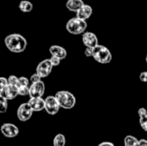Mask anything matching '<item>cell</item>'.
Listing matches in <instances>:
<instances>
[{
	"instance_id": "obj_29",
	"label": "cell",
	"mask_w": 147,
	"mask_h": 146,
	"mask_svg": "<svg viewBox=\"0 0 147 146\" xmlns=\"http://www.w3.org/2000/svg\"><path fill=\"white\" fill-rule=\"evenodd\" d=\"M140 78L142 82L147 83V71H143L140 75Z\"/></svg>"
},
{
	"instance_id": "obj_18",
	"label": "cell",
	"mask_w": 147,
	"mask_h": 146,
	"mask_svg": "<svg viewBox=\"0 0 147 146\" xmlns=\"http://www.w3.org/2000/svg\"><path fill=\"white\" fill-rule=\"evenodd\" d=\"M65 143H66L65 137V135L62 134V133L57 134V135L54 137L53 141V146H65Z\"/></svg>"
},
{
	"instance_id": "obj_5",
	"label": "cell",
	"mask_w": 147,
	"mask_h": 146,
	"mask_svg": "<svg viewBox=\"0 0 147 146\" xmlns=\"http://www.w3.org/2000/svg\"><path fill=\"white\" fill-rule=\"evenodd\" d=\"M53 65H52L51 61L49 59H44L42 61H40L39 63V65L36 67V73L41 77V78H45L47 77H48L53 70Z\"/></svg>"
},
{
	"instance_id": "obj_30",
	"label": "cell",
	"mask_w": 147,
	"mask_h": 146,
	"mask_svg": "<svg viewBox=\"0 0 147 146\" xmlns=\"http://www.w3.org/2000/svg\"><path fill=\"white\" fill-rule=\"evenodd\" d=\"M98 146H115V145L111 142H102V143L99 144Z\"/></svg>"
},
{
	"instance_id": "obj_15",
	"label": "cell",
	"mask_w": 147,
	"mask_h": 146,
	"mask_svg": "<svg viewBox=\"0 0 147 146\" xmlns=\"http://www.w3.org/2000/svg\"><path fill=\"white\" fill-rule=\"evenodd\" d=\"M84 4L83 0H67L65 7L69 11L77 13Z\"/></svg>"
},
{
	"instance_id": "obj_14",
	"label": "cell",
	"mask_w": 147,
	"mask_h": 146,
	"mask_svg": "<svg viewBox=\"0 0 147 146\" xmlns=\"http://www.w3.org/2000/svg\"><path fill=\"white\" fill-rule=\"evenodd\" d=\"M49 52L51 53L52 56L57 57V58L60 59L61 60L65 59L66 58V56H67L66 50L64 47H62L60 46H58V45L51 46L50 48H49Z\"/></svg>"
},
{
	"instance_id": "obj_2",
	"label": "cell",
	"mask_w": 147,
	"mask_h": 146,
	"mask_svg": "<svg viewBox=\"0 0 147 146\" xmlns=\"http://www.w3.org/2000/svg\"><path fill=\"white\" fill-rule=\"evenodd\" d=\"M59 107L64 109H71L76 105V97L69 91H58L55 95Z\"/></svg>"
},
{
	"instance_id": "obj_25",
	"label": "cell",
	"mask_w": 147,
	"mask_h": 146,
	"mask_svg": "<svg viewBox=\"0 0 147 146\" xmlns=\"http://www.w3.org/2000/svg\"><path fill=\"white\" fill-rule=\"evenodd\" d=\"M29 80L25 77H19V86H28Z\"/></svg>"
},
{
	"instance_id": "obj_11",
	"label": "cell",
	"mask_w": 147,
	"mask_h": 146,
	"mask_svg": "<svg viewBox=\"0 0 147 146\" xmlns=\"http://www.w3.org/2000/svg\"><path fill=\"white\" fill-rule=\"evenodd\" d=\"M17 96H19L18 87L15 85L9 84L6 88H4V89L0 90V96H3L7 100H13Z\"/></svg>"
},
{
	"instance_id": "obj_8",
	"label": "cell",
	"mask_w": 147,
	"mask_h": 146,
	"mask_svg": "<svg viewBox=\"0 0 147 146\" xmlns=\"http://www.w3.org/2000/svg\"><path fill=\"white\" fill-rule=\"evenodd\" d=\"M45 93V83L43 81L32 83L29 86L30 98H42Z\"/></svg>"
},
{
	"instance_id": "obj_23",
	"label": "cell",
	"mask_w": 147,
	"mask_h": 146,
	"mask_svg": "<svg viewBox=\"0 0 147 146\" xmlns=\"http://www.w3.org/2000/svg\"><path fill=\"white\" fill-rule=\"evenodd\" d=\"M9 85V82H8V79L2 77L0 78V90H3L4 89V88H6L7 86Z\"/></svg>"
},
{
	"instance_id": "obj_16",
	"label": "cell",
	"mask_w": 147,
	"mask_h": 146,
	"mask_svg": "<svg viewBox=\"0 0 147 146\" xmlns=\"http://www.w3.org/2000/svg\"><path fill=\"white\" fill-rule=\"evenodd\" d=\"M18 8L19 9L23 12V13H29L33 10V8H34V5L33 3L30 2V1H28V0H22L19 3V5H18Z\"/></svg>"
},
{
	"instance_id": "obj_32",
	"label": "cell",
	"mask_w": 147,
	"mask_h": 146,
	"mask_svg": "<svg viewBox=\"0 0 147 146\" xmlns=\"http://www.w3.org/2000/svg\"><path fill=\"white\" fill-rule=\"evenodd\" d=\"M146 64H147V55H146Z\"/></svg>"
},
{
	"instance_id": "obj_7",
	"label": "cell",
	"mask_w": 147,
	"mask_h": 146,
	"mask_svg": "<svg viewBox=\"0 0 147 146\" xmlns=\"http://www.w3.org/2000/svg\"><path fill=\"white\" fill-rule=\"evenodd\" d=\"M33 113H34V111L32 110V108L27 102V103H22L18 107L16 114H17L18 120L20 121L25 122L32 117Z\"/></svg>"
},
{
	"instance_id": "obj_1",
	"label": "cell",
	"mask_w": 147,
	"mask_h": 146,
	"mask_svg": "<svg viewBox=\"0 0 147 146\" xmlns=\"http://www.w3.org/2000/svg\"><path fill=\"white\" fill-rule=\"evenodd\" d=\"M4 44L10 52L15 53L24 52L28 46L27 40L19 34H11L7 35L4 39Z\"/></svg>"
},
{
	"instance_id": "obj_27",
	"label": "cell",
	"mask_w": 147,
	"mask_h": 146,
	"mask_svg": "<svg viewBox=\"0 0 147 146\" xmlns=\"http://www.w3.org/2000/svg\"><path fill=\"white\" fill-rule=\"evenodd\" d=\"M93 54H94V48L86 47V49L84 51V55L86 57H93Z\"/></svg>"
},
{
	"instance_id": "obj_22",
	"label": "cell",
	"mask_w": 147,
	"mask_h": 146,
	"mask_svg": "<svg viewBox=\"0 0 147 146\" xmlns=\"http://www.w3.org/2000/svg\"><path fill=\"white\" fill-rule=\"evenodd\" d=\"M140 124L142 129L147 133V115L140 119Z\"/></svg>"
},
{
	"instance_id": "obj_9",
	"label": "cell",
	"mask_w": 147,
	"mask_h": 146,
	"mask_svg": "<svg viewBox=\"0 0 147 146\" xmlns=\"http://www.w3.org/2000/svg\"><path fill=\"white\" fill-rule=\"evenodd\" d=\"M82 40L84 45L86 47L90 48H95L97 46L98 44V38L96 34H95L92 32H85L82 34Z\"/></svg>"
},
{
	"instance_id": "obj_10",
	"label": "cell",
	"mask_w": 147,
	"mask_h": 146,
	"mask_svg": "<svg viewBox=\"0 0 147 146\" xmlns=\"http://www.w3.org/2000/svg\"><path fill=\"white\" fill-rule=\"evenodd\" d=\"M1 132L6 138L13 139L19 134V129L16 126L11 123H4L1 126Z\"/></svg>"
},
{
	"instance_id": "obj_28",
	"label": "cell",
	"mask_w": 147,
	"mask_h": 146,
	"mask_svg": "<svg viewBox=\"0 0 147 146\" xmlns=\"http://www.w3.org/2000/svg\"><path fill=\"white\" fill-rule=\"evenodd\" d=\"M138 114H139L140 119V118H143V117H145V116H146L147 115V110L145 108H141L139 109Z\"/></svg>"
},
{
	"instance_id": "obj_24",
	"label": "cell",
	"mask_w": 147,
	"mask_h": 146,
	"mask_svg": "<svg viewBox=\"0 0 147 146\" xmlns=\"http://www.w3.org/2000/svg\"><path fill=\"white\" fill-rule=\"evenodd\" d=\"M40 81H41V77H40L36 72L31 75V77H30V82H31L32 83H38V82H40Z\"/></svg>"
},
{
	"instance_id": "obj_20",
	"label": "cell",
	"mask_w": 147,
	"mask_h": 146,
	"mask_svg": "<svg viewBox=\"0 0 147 146\" xmlns=\"http://www.w3.org/2000/svg\"><path fill=\"white\" fill-rule=\"evenodd\" d=\"M8 82H9V84H11V85H15V86L19 87V77H17L15 75L9 76L8 77Z\"/></svg>"
},
{
	"instance_id": "obj_4",
	"label": "cell",
	"mask_w": 147,
	"mask_h": 146,
	"mask_svg": "<svg viewBox=\"0 0 147 146\" xmlns=\"http://www.w3.org/2000/svg\"><path fill=\"white\" fill-rule=\"evenodd\" d=\"M94 59L102 65H106L111 62L112 60V53L108 49V47L98 45L94 48V54H93Z\"/></svg>"
},
{
	"instance_id": "obj_13",
	"label": "cell",
	"mask_w": 147,
	"mask_h": 146,
	"mask_svg": "<svg viewBox=\"0 0 147 146\" xmlns=\"http://www.w3.org/2000/svg\"><path fill=\"white\" fill-rule=\"evenodd\" d=\"M93 14V9L91 6L89 4H84L77 13H76V17L86 21L88 20Z\"/></svg>"
},
{
	"instance_id": "obj_31",
	"label": "cell",
	"mask_w": 147,
	"mask_h": 146,
	"mask_svg": "<svg viewBox=\"0 0 147 146\" xmlns=\"http://www.w3.org/2000/svg\"><path fill=\"white\" fill-rule=\"evenodd\" d=\"M140 146H147L146 139H140Z\"/></svg>"
},
{
	"instance_id": "obj_3",
	"label": "cell",
	"mask_w": 147,
	"mask_h": 146,
	"mask_svg": "<svg viewBox=\"0 0 147 146\" xmlns=\"http://www.w3.org/2000/svg\"><path fill=\"white\" fill-rule=\"evenodd\" d=\"M87 22L81 20L78 17H72L71 18L65 25V28L67 32H69L71 34H83L85 33V30L87 28Z\"/></svg>"
},
{
	"instance_id": "obj_17",
	"label": "cell",
	"mask_w": 147,
	"mask_h": 146,
	"mask_svg": "<svg viewBox=\"0 0 147 146\" xmlns=\"http://www.w3.org/2000/svg\"><path fill=\"white\" fill-rule=\"evenodd\" d=\"M124 145L125 146H140V140L137 138L132 135H127L124 139Z\"/></svg>"
},
{
	"instance_id": "obj_21",
	"label": "cell",
	"mask_w": 147,
	"mask_h": 146,
	"mask_svg": "<svg viewBox=\"0 0 147 146\" xmlns=\"http://www.w3.org/2000/svg\"><path fill=\"white\" fill-rule=\"evenodd\" d=\"M18 93H19V96H22L29 95V87L28 86H19Z\"/></svg>"
},
{
	"instance_id": "obj_19",
	"label": "cell",
	"mask_w": 147,
	"mask_h": 146,
	"mask_svg": "<svg viewBox=\"0 0 147 146\" xmlns=\"http://www.w3.org/2000/svg\"><path fill=\"white\" fill-rule=\"evenodd\" d=\"M7 109H8V100L3 96H0V112L2 114H4L7 112Z\"/></svg>"
},
{
	"instance_id": "obj_6",
	"label": "cell",
	"mask_w": 147,
	"mask_h": 146,
	"mask_svg": "<svg viewBox=\"0 0 147 146\" xmlns=\"http://www.w3.org/2000/svg\"><path fill=\"white\" fill-rule=\"evenodd\" d=\"M60 107L56 100V97L53 96H49L45 99V110L50 115H55L58 114Z\"/></svg>"
},
{
	"instance_id": "obj_12",
	"label": "cell",
	"mask_w": 147,
	"mask_h": 146,
	"mask_svg": "<svg viewBox=\"0 0 147 146\" xmlns=\"http://www.w3.org/2000/svg\"><path fill=\"white\" fill-rule=\"evenodd\" d=\"M28 103L34 112L45 110V100L43 98H30Z\"/></svg>"
},
{
	"instance_id": "obj_26",
	"label": "cell",
	"mask_w": 147,
	"mask_h": 146,
	"mask_svg": "<svg viewBox=\"0 0 147 146\" xmlns=\"http://www.w3.org/2000/svg\"><path fill=\"white\" fill-rule=\"evenodd\" d=\"M49 59H50V61H51V63H52V65H53V66H58V65H59L60 61H61L60 59H59V58H57V57H54V56H52Z\"/></svg>"
}]
</instances>
